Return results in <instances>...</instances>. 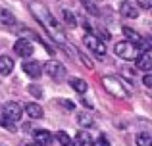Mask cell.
<instances>
[{
    "label": "cell",
    "instance_id": "1",
    "mask_svg": "<svg viewBox=\"0 0 152 146\" xmlns=\"http://www.w3.org/2000/svg\"><path fill=\"white\" fill-rule=\"evenodd\" d=\"M29 10H31V14H33V17L46 29V33H48L58 44L66 46V35H64L58 19L52 15V12L48 10V8H46L42 2H39V0H33V2L29 4Z\"/></svg>",
    "mask_w": 152,
    "mask_h": 146
},
{
    "label": "cell",
    "instance_id": "2",
    "mask_svg": "<svg viewBox=\"0 0 152 146\" xmlns=\"http://www.w3.org/2000/svg\"><path fill=\"white\" fill-rule=\"evenodd\" d=\"M102 85H104V89H106L112 96L119 98V100H123V98H127L131 94L125 83H123L119 77H114V75H106V77L102 79Z\"/></svg>",
    "mask_w": 152,
    "mask_h": 146
},
{
    "label": "cell",
    "instance_id": "3",
    "mask_svg": "<svg viewBox=\"0 0 152 146\" xmlns=\"http://www.w3.org/2000/svg\"><path fill=\"white\" fill-rule=\"evenodd\" d=\"M114 52H115L118 58H123V60H137L139 54H141V50H139V46L133 44V42L121 41V42H118V44L114 46Z\"/></svg>",
    "mask_w": 152,
    "mask_h": 146
},
{
    "label": "cell",
    "instance_id": "4",
    "mask_svg": "<svg viewBox=\"0 0 152 146\" xmlns=\"http://www.w3.org/2000/svg\"><path fill=\"white\" fill-rule=\"evenodd\" d=\"M46 75H48L50 79H54V81H62L64 77H66V65L60 64L58 60H50L45 64V69H42Z\"/></svg>",
    "mask_w": 152,
    "mask_h": 146
},
{
    "label": "cell",
    "instance_id": "5",
    "mask_svg": "<svg viewBox=\"0 0 152 146\" xmlns=\"http://www.w3.org/2000/svg\"><path fill=\"white\" fill-rule=\"evenodd\" d=\"M85 44L89 46V50L91 52H94L98 58H104L106 56V44H104V41L102 38H98V37H94V35H85Z\"/></svg>",
    "mask_w": 152,
    "mask_h": 146
},
{
    "label": "cell",
    "instance_id": "6",
    "mask_svg": "<svg viewBox=\"0 0 152 146\" xmlns=\"http://www.w3.org/2000/svg\"><path fill=\"white\" fill-rule=\"evenodd\" d=\"M2 113L12 121V123H15V121L21 119L23 110H21V106H19L18 102H6V104H4V108H2Z\"/></svg>",
    "mask_w": 152,
    "mask_h": 146
},
{
    "label": "cell",
    "instance_id": "7",
    "mask_svg": "<svg viewBox=\"0 0 152 146\" xmlns=\"http://www.w3.org/2000/svg\"><path fill=\"white\" fill-rule=\"evenodd\" d=\"M23 71L29 75L31 79H39L42 75V64L41 62H35V60L23 62Z\"/></svg>",
    "mask_w": 152,
    "mask_h": 146
},
{
    "label": "cell",
    "instance_id": "8",
    "mask_svg": "<svg viewBox=\"0 0 152 146\" xmlns=\"http://www.w3.org/2000/svg\"><path fill=\"white\" fill-rule=\"evenodd\" d=\"M14 52L18 54V56L27 58V56L33 54V44H31L29 41H25V38H19V41L14 42Z\"/></svg>",
    "mask_w": 152,
    "mask_h": 146
},
{
    "label": "cell",
    "instance_id": "9",
    "mask_svg": "<svg viewBox=\"0 0 152 146\" xmlns=\"http://www.w3.org/2000/svg\"><path fill=\"white\" fill-rule=\"evenodd\" d=\"M119 12H121V15H125V17H129V19L139 17L137 6H135L133 2H129V0H123V2L119 4Z\"/></svg>",
    "mask_w": 152,
    "mask_h": 146
},
{
    "label": "cell",
    "instance_id": "10",
    "mask_svg": "<svg viewBox=\"0 0 152 146\" xmlns=\"http://www.w3.org/2000/svg\"><path fill=\"white\" fill-rule=\"evenodd\" d=\"M52 140H54V137H52V133L46 131V129H39V131L35 133V144H39V146H50Z\"/></svg>",
    "mask_w": 152,
    "mask_h": 146
},
{
    "label": "cell",
    "instance_id": "11",
    "mask_svg": "<svg viewBox=\"0 0 152 146\" xmlns=\"http://www.w3.org/2000/svg\"><path fill=\"white\" fill-rule=\"evenodd\" d=\"M137 68L141 71H150L152 69V52H141L137 58Z\"/></svg>",
    "mask_w": 152,
    "mask_h": 146
},
{
    "label": "cell",
    "instance_id": "12",
    "mask_svg": "<svg viewBox=\"0 0 152 146\" xmlns=\"http://www.w3.org/2000/svg\"><path fill=\"white\" fill-rule=\"evenodd\" d=\"M25 112H27V115H29L31 119H41L42 113H45V110H42L41 104H37V102H29V104L25 106Z\"/></svg>",
    "mask_w": 152,
    "mask_h": 146
},
{
    "label": "cell",
    "instance_id": "13",
    "mask_svg": "<svg viewBox=\"0 0 152 146\" xmlns=\"http://www.w3.org/2000/svg\"><path fill=\"white\" fill-rule=\"evenodd\" d=\"M69 86L75 90V92H79V94H85L87 89H89L87 81H85V79H79V77H71L69 79Z\"/></svg>",
    "mask_w": 152,
    "mask_h": 146
},
{
    "label": "cell",
    "instance_id": "14",
    "mask_svg": "<svg viewBox=\"0 0 152 146\" xmlns=\"http://www.w3.org/2000/svg\"><path fill=\"white\" fill-rule=\"evenodd\" d=\"M14 71V60L10 56H0V75H10Z\"/></svg>",
    "mask_w": 152,
    "mask_h": 146
},
{
    "label": "cell",
    "instance_id": "15",
    "mask_svg": "<svg viewBox=\"0 0 152 146\" xmlns=\"http://www.w3.org/2000/svg\"><path fill=\"white\" fill-rule=\"evenodd\" d=\"M75 144L77 146H93V139H91L89 133L79 131L77 135H75Z\"/></svg>",
    "mask_w": 152,
    "mask_h": 146
},
{
    "label": "cell",
    "instance_id": "16",
    "mask_svg": "<svg viewBox=\"0 0 152 146\" xmlns=\"http://www.w3.org/2000/svg\"><path fill=\"white\" fill-rule=\"evenodd\" d=\"M0 21L6 23V25H15L14 14H12L10 10H6V8H0Z\"/></svg>",
    "mask_w": 152,
    "mask_h": 146
},
{
    "label": "cell",
    "instance_id": "17",
    "mask_svg": "<svg viewBox=\"0 0 152 146\" xmlns=\"http://www.w3.org/2000/svg\"><path fill=\"white\" fill-rule=\"evenodd\" d=\"M77 123L81 125V127H93V125H94V119L89 115V113L81 112V113L77 115Z\"/></svg>",
    "mask_w": 152,
    "mask_h": 146
},
{
    "label": "cell",
    "instance_id": "18",
    "mask_svg": "<svg viewBox=\"0 0 152 146\" xmlns=\"http://www.w3.org/2000/svg\"><path fill=\"white\" fill-rule=\"evenodd\" d=\"M135 140H137V146H152V137L148 133H139Z\"/></svg>",
    "mask_w": 152,
    "mask_h": 146
},
{
    "label": "cell",
    "instance_id": "19",
    "mask_svg": "<svg viewBox=\"0 0 152 146\" xmlns=\"http://www.w3.org/2000/svg\"><path fill=\"white\" fill-rule=\"evenodd\" d=\"M56 139H58V142L62 144V146H71V144H73L71 137L67 135L66 131H60V133H56Z\"/></svg>",
    "mask_w": 152,
    "mask_h": 146
},
{
    "label": "cell",
    "instance_id": "20",
    "mask_svg": "<svg viewBox=\"0 0 152 146\" xmlns=\"http://www.w3.org/2000/svg\"><path fill=\"white\" fill-rule=\"evenodd\" d=\"M62 15H64V19H66V23H67V25H71V27H75V25H77V17H75V15L71 14L69 10H64V12H62Z\"/></svg>",
    "mask_w": 152,
    "mask_h": 146
},
{
    "label": "cell",
    "instance_id": "21",
    "mask_svg": "<svg viewBox=\"0 0 152 146\" xmlns=\"http://www.w3.org/2000/svg\"><path fill=\"white\" fill-rule=\"evenodd\" d=\"M83 6H85V10L89 12V14H93V15H100V10L96 8V4L89 2V0H83Z\"/></svg>",
    "mask_w": 152,
    "mask_h": 146
},
{
    "label": "cell",
    "instance_id": "22",
    "mask_svg": "<svg viewBox=\"0 0 152 146\" xmlns=\"http://www.w3.org/2000/svg\"><path fill=\"white\" fill-rule=\"evenodd\" d=\"M0 125H2V127H6V129H10V131H14V133H15V123H12V121L8 119L6 115H4V113H0Z\"/></svg>",
    "mask_w": 152,
    "mask_h": 146
},
{
    "label": "cell",
    "instance_id": "23",
    "mask_svg": "<svg viewBox=\"0 0 152 146\" xmlns=\"http://www.w3.org/2000/svg\"><path fill=\"white\" fill-rule=\"evenodd\" d=\"M58 104L62 106V108H66V110H75V104L71 100H67V98H60Z\"/></svg>",
    "mask_w": 152,
    "mask_h": 146
},
{
    "label": "cell",
    "instance_id": "24",
    "mask_svg": "<svg viewBox=\"0 0 152 146\" xmlns=\"http://www.w3.org/2000/svg\"><path fill=\"white\" fill-rule=\"evenodd\" d=\"M77 56H79V60H81V62H83V64H85L89 69H93V68H94V64H93V62H91V60H89V58H87L83 52H79V50H77Z\"/></svg>",
    "mask_w": 152,
    "mask_h": 146
},
{
    "label": "cell",
    "instance_id": "25",
    "mask_svg": "<svg viewBox=\"0 0 152 146\" xmlns=\"http://www.w3.org/2000/svg\"><path fill=\"white\" fill-rule=\"evenodd\" d=\"M93 146H110V142L106 140V137H104V135H100L96 140H93Z\"/></svg>",
    "mask_w": 152,
    "mask_h": 146
},
{
    "label": "cell",
    "instance_id": "26",
    "mask_svg": "<svg viewBox=\"0 0 152 146\" xmlns=\"http://www.w3.org/2000/svg\"><path fill=\"white\" fill-rule=\"evenodd\" d=\"M29 92L33 94V96H37V98H39V96H42V90L39 89L37 85H29Z\"/></svg>",
    "mask_w": 152,
    "mask_h": 146
},
{
    "label": "cell",
    "instance_id": "27",
    "mask_svg": "<svg viewBox=\"0 0 152 146\" xmlns=\"http://www.w3.org/2000/svg\"><path fill=\"white\" fill-rule=\"evenodd\" d=\"M137 2H139V6H141L142 10H148L152 6V0H137Z\"/></svg>",
    "mask_w": 152,
    "mask_h": 146
},
{
    "label": "cell",
    "instance_id": "28",
    "mask_svg": "<svg viewBox=\"0 0 152 146\" xmlns=\"http://www.w3.org/2000/svg\"><path fill=\"white\" fill-rule=\"evenodd\" d=\"M142 83H145V86H148V89H150V86H152V75H146V77L142 79Z\"/></svg>",
    "mask_w": 152,
    "mask_h": 146
},
{
    "label": "cell",
    "instance_id": "29",
    "mask_svg": "<svg viewBox=\"0 0 152 146\" xmlns=\"http://www.w3.org/2000/svg\"><path fill=\"white\" fill-rule=\"evenodd\" d=\"M23 146H39V144H35V142H33V144H23Z\"/></svg>",
    "mask_w": 152,
    "mask_h": 146
}]
</instances>
